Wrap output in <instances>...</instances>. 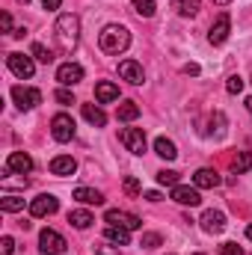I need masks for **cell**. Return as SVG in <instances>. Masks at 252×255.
<instances>
[{
	"label": "cell",
	"instance_id": "obj_1",
	"mask_svg": "<svg viewBox=\"0 0 252 255\" xmlns=\"http://www.w3.org/2000/svg\"><path fill=\"white\" fill-rule=\"evenodd\" d=\"M54 39H57L63 54H74L77 51V42H80V21H77V15H60L57 18Z\"/></svg>",
	"mask_w": 252,
	"mask_h": 255
},
{
	"label": "cell",
	"instance_id": "obj_2",
	"mask_svg": "<svg viewBox=\"0 0 252 255\" xmlns=\"http://www.w3.org/2000/svg\"><path fill=\"white\" fill-rule=\"evenodd\" d=\"M98 45H101L104 54L116 57V54L127 51V45H130V33H127V27H122V24H107V27L98 33Z\"/></svg>",
	"mask_w": 252,
	"mask_h": 255
},
{
	"label": "cell",
	"instance_id": "obj_3",
	"mask_svg": "<svg viewBox=\"0 0 252 255\" xmlns=\"http://www.w3.org/2000/svg\"><path fill=\"white\" fill-rule=\"evenodd\" d=\"M39 250L42 255H63L65 253V238L54 229H42L39 232Z\"/></svg>",
	"mask_w": 252,
	"mask_h": 255
},
{
	"label": "cell",
	"instance_id": "obj_4",
	"mask_svg": "<svg viewBox=\"0 0 252 255\" xmlns=\"http://www.w3.org/2000/svg\"><path fill=\"white\" fill-rule=\"evenodd\" d=\"M12 101L18 104V110H33L42 104V92L30 86H12Z\"/></svg>",
	"mask_w": 252,
	"mask_h": 255
},
{
	"label": "cell",
	"instance_id": "obj_5",
	"mask_svg": "<svg viewBox=\"0 0 252 255\" xmlns=\"http://www.w3.org/2000/svg\"><path fill=\"white\" fill-rule=\"evenodd\" d=\"M6 65H9V71H12L15 77H21V80H27V77L36 74L33 57H24V54H9V57H6Z\"/></svg>",
	"mask_w": 252,
	"mask_h": 255
},
{
	"label": "cell",
	"instance_id": "obj_6",
	"mask_svg": "<svg viewBox=\"0 0 252 255\" xmlns=\"http://www.w3.org/2000/svg\"><path fill=\"white\" fill-rule=\"evenodd\" d=\"M51 136H54L57 142H68V139L74 136V119H71L68 113H57V116L51 119Z\"/></svg>",
	"mask_w": 252,
	"mask_h": 255
},
{
	"label": "cell",
	"instance_id": "obj_7",
	"mask_svg": "<svg viewBox=\"0 0 252 255\" xmlns=\"http://www.w3.org/2000/svg\"><path fill=\"white\" fill-rule=\"evenodd\" d=\"M119 139L125 142V148L130 154H145V133H142V128H122Z\"/></svg>",
	"mask_w": 252,
	"mask_h": 255
},
{
	"label": "cell",
	"instance_id": "obj_8",
	"mask_svg": "<svg viewBox=\"0 0 252 255\" xmlns=\"http://www.w3.org/2000/svg\"><path fill=\"white\" fill-rule=\"evenodd\" d=\"M57 208H60V199L51 196V193H39L30 202V214L33 217H51V214H57Z\"/></svg>",
	"mask_w": 252,
	"mask_h": 255
},
{
	"label": "cell",
	"instance_id": "obj_9",
	"mask_svg": "<svg viewBox=\"0 0 252 255\" xmlns=\"http://www.w3.org/2000/svg\"><path fill=\"white\" fill-rule=\"evenodd\" d=\"M104 223H107V226H122V229H130V232L142 226V220H139L136 214H127V211H119V208L107 211V214H104Z\"/></svg>",
	"mask_w": 252,
	"mask_h": 255
},
{
	"label": "cell",
	"instance_id": "obj_10",
	"mask_svg": "<svg viewBox=\"0 0 252 255\" xmlns=\"http://www.w3.org/2000/svg\"><path fill=\"white\" fill-rule=\"evenodd\" d=\"M229 30H232V18H229V12H220V18L214 21V27L208 33V42L211 45H223L229 39Z\"/></svg>",
	"mask_w": 252,
	"mask_h": 255
},
{
	"label": "cell",
	"instance_id": "obj_11",
	"mask_svg": "<svg viewBox=\"0 0 252 255\" xmlns=\"http://www.w3.org/2000/svg\"><path fill=\"white\" fill-rule=\"evenodd\" d=\"M33 169V157L30 154H24V151H12L9 157H6V175L9 172H18V175H27ZM3 175V178H6Z\"/></svg>",
	"mask_w": 252,
	"mask_h": 255
},
{
	"label": "cell",
	"instance_id": "obj_12",
	"mask_svg": "<svg viewBox=\"0 0 252 255\" xmlns=\"http://www.w3.org/2000/svg\"><path fill=\"white\" fill-rule=\"evenodd\" d=\"M199 223H202V229H205L208 235H220V232H226V226H229L223 211H205Z\"/></svg>",
	"mask_w": 252,
	"mask_h": 255
},
{
	"label": "cell",
	"instance_id": "obj_13",
	"mask_svg": "<svg viewBox=\"0 0 252 255\" xmlns=\"http://www.w3.org/2000/svg\"><path fill=\"white\" fill-rule=\"evenodd\" d=\"M220 172L217 169H196V175H193V187H199V190H214V187H220Z\"/></svg>",
	"mask_w": 252,
	"mask_h": 255
},
{
	"label": "cell",
	"instance_id": "obj_14",
	"mask_svg": "<svg viewBox=\"0 0 252 255\" xmlns=\"http://www.w3.org/2000/svg\"><path fill=\"white\" fill-rule=\"evenodd\" d=\"M172 199H175L178 205H187V208H196V205L202 202L199 187H187V184H175V187H172Z\"/></svg>",
	"mask_w": 252,
	"mask_h": 255
},
{
	"label": "cell",
	"instance_id": "obj_15",
	"mask_svg": "<svg viewBox=\"0 0 252 255\" xmlns=\"http://www.w3.org/2000/svg\"><path fill=\"white\" fill-rule=\"evenodd\" d=\"M57 80L63 83V86H74V83H80L83 80V68L77 63H63L57 68Z\"/></svg>",
	"mask_w": 252,
	"mask_h": 255
},
{
	"label": "cell",
	"instance_id": "obj_16",
	"mask_svg": "<svg viewBox=\"0 0 252 255\" xmlns=\"http://www.w3.org/2000/svg\"><path fill=\"white\" fill-rule=\"evenodd\" d=\"M119 77L127 80V83H133V86H139L145 74H142V65L136 60H125V63H119Z\"/></svg>",
	"mask_w": 252,
	"mask_h": 255
},
{
	"label": "cell",
	"instance_id": "obj_17",
	"mask_svg": "<svg viewBox=\"0 0 252 255\" xmlns=\"http://www.w3.org/2000/svg\"><path fill=\"white\" fill-rule=\"evenodd\" d=\"M51 172H54V175H74V172H77V160L68 157V154H57V157L51 160Z\"/></svg>",
	"mask_w": 252,
	"mask_h": 255
},
{
	"label": "cell",
	"instance_id": "obj_18",
	"mask_svg": "<svg viewBox=\"0 0 252 255\" xmlns=\"http://www.w3.org/2000/svg\"><path fill=\"white\" fill-rule=\"evenodd\" d=\"M95 98H98L101 104H110V101H116V98H119V86H116V83H110V80H101V83L95 86Z\"/></svg>",
	"mask_w": 252,
	"mask_h": 255
},
{
	"label": "cell",
	"instance_id": "obj_19",
	"mask_svg": "<svg viewBox=\"0 0 252 255\" xmlns=\"http://www.w3.org/2000/svg\"><path fill=\"white\" fill-rule=\"evenodd\" d=\"M83 119H86L89 125H95V128L107 125V113H104L101 107H95V104H83Z\"/></svg>",
	"mask_w": 252,
	"mask_h": 255
},
{
	"label": "cell",
	"instance_id": "obj_20",
	"mask_svg": "<svg viewBox=\"0 0 252 255\" xmlns=\"http://www.w3.org/2000/svg\"><path fill=\"white\" fill-rule=\"evenodd\" d=\"M74 199L83 202V205H104V193L92 190V187H77L74 190Z\"/></svg>",
	"mask_w": 252,
	"mask_h": 255
},
{
	"label": "cell",
	"instance_id": "obj_21",
	"mask_svg": "<svg viewBox=\"0 0 252 255\" xmlns=\"http://www.w3.org/2000/svg\"><path fill=\"white\" fill-rule=\"evenodd\" d=\"M154 151H157L163 160H175V157H178L175 142H172V139H166V136H157V139H154Z\"/></svg>",
	"mask_w": 252,
	"mask_h": 255
},
{
	"label": "cell",
	"instance_id": "obj_22",
	"mask_svg": "<svg viewBox=\"0 0 252 255\" xmlns=\"http://www.w3.org/2000/svg\"><path fill=\"white\" fill-rule=\"evenodd\" d=\"M104 235H107V241H113L119 247H127V241H130V229H122V226H107Z\"/></svg>",
	"mask_w": 252,
	"mask_h": 255
},
{
	"label": "cell",
	"instance_id": "obj_23",
	"mask_svg": "<svg viewBox=\"0 0 252 255\" xmlns=\"http://www.w3.org/2000/svg\"><path fill=\"white\" fill-rule=\"evenodd\" d=\"M68 223H71L74 229H89L95 220H92V214H89V211H83V208H80V211H71V214H68Z\"/></svg>",
	"mask_w": 252,
	"mask_h": 255
},
{
	"label": "cell",
	"instance_id": "obj_24",
	"mask_svg": "<svg viewBox=\"0 0 252 255\" xmlns=\"http://www.w3.org/2000/svg\"><path fill=\"white\" fill-rule=\"evenodd\" d=\"M0 208H3L6 214H18V211H24V199H21V196H12V193H6V196L0 199Z\"/></svg>",
	"mask_w": 252,
	"mask_h": 255
},
{
	"label": "cell",
	"instance_id": "obj_25",
	"mask_svg": "<svg viewBox=\"0 0 252 255\" xmlns=\"http://www.w3.org/2000/svg\"><path fill=\"white\" fill-rule=\"evenodd\" d=\"M232 169L241 175V172H250L252 169V151H238L235 160H232Z\"/></svg>",
	"mask_w": 252,
	"mask_h": 255
},
{
	"label": "cell",
	"instance_id": "obj_26",
	"mask_svg": "<svg viewBox=\"0 0 252 255\" xmlns=\"http://www.w3.org/2000/svg\"><path fill=\"white\" fill-rule=\"evenodd\" d=\"M116 116H119L122 122H133V119L139 116V107H136V101H122V104H119V110H116Z\"/></svg>",
	"mask_w": 252,
	"mask_h": 255
},
{
	"label": "cell",
	"instance_id": "obj_27",
	"mask_svg": "<svg viewBox=\"0 0 252 255\" xmlns=\"http://www.w3.org/2000/svg\"><path fill=\"white\" fill-rule=\"evenodd\" d=\"M172 6L178 9V15H184V18H190V15H196V12H199L202 0H172Z\"/></svg>",
	"mask_w": 252,
	"mask_h": 255
},
{
	"label": "cell",
	"instance_id": "obj_28",
	"mask_svg": "<svg viewBox=\"0 0 252 255\" xmlns=\"http://www.w3.org/2000/svg\"><path fill=\"white\" fill-rule=\"evenodd\" d=\"M130 6H133V12L139 18H151L154 15V0H130Z\"/></svg>",
	"mask_w": 252,
	"mask_h": 255
},
{
	"label": "cell",
	"instance_id": "obj_29",
	"mask_svg": "<svg viewBox=\"0 0 252 255\" xmlns=\"http://www.w3.org/2000/svg\"><path fill=\"white\" fill-rule=\"evenodd\" d=\"M30 54H33V60H39V63H54V54L42 45V42H33V48H30Z\"/></svg>",
	"mask_w": 252,
	"mask_h": 255
},
{
	"label": "cell",
	"instance_id": "obj_30",
	"mask_svg": "<svg viewBox=\"0 0 252 255\" xmlns=\"http://www.w3.org/2000/svg\"><path fill=\"white\" fill-rule=\"evenodd\" d=\"M157 184L175 187V184H178V172H175V169H160V172H157Z\"/></svg>",
	"mask_w": 252,
	"mask_h": 255
},
{
	"label": "cell",
	"instance_id": "obj_31",
	"mask_svg": "<svg viewBox=\"0 0 252 255\" xmlns=\"http://www.w3.org/2000/svg\"><path fill=\"white\" fill-rule=\"evenodd\" d=\"M226 89H229L232 95L244 92V77H241V74H232V77H229V83H226Z\"/></svg>",
	"mask_w": 252,
	"mask_h": 255
},
{
	"label": "cell",
	"instance_id": "obj_32",
	"mask_svg": "<svg viewBox=\"0 0 252 255\" xmlns=\"http://www.w3.org/2000/svg\"><path fill=\"white\" fill-rule=\"evenodd\" d=\"M122 187H125V193H127V196H139V193H142V187H139V181H136L133 175H127Z\"/></svg>",
	"mask_w": 252,
	"mask_h": 255
},
{
	"label": "cell",
	"instance_id": "obj_33",
	"mask_svg": "<svg viewBox=\"0 0 252 255\" xmlns=\"http://www.w3.org/2000/svg\"><path fill=\"white\" fill-rule=\"evenodd\" d=\"M139 247H145V250H154V247H160V235H154V232L142 235V244H139Z\"/></svg>",
	"mask_w": 252,
	"mask_h": 255
},
{
	"label": "cell",
	"instance_id": "obj_34",
	"mask_svg": "<svg viewBox=\"0 0 252 255\" xmlns=\"http://www.w3.org/2000/svg\"><path fill=\"white\" fill-rule=\"evenodd\" d=\"M220 255H244V250H241L238 244H232V241H229V244H223V247H220Z\"/></svg>",
	"mask_w": 252,
	"mask_h": 255
},
{
	"label": "cell",
	"instance_id": "obj_35",
	"mask_svg": "<svg viewBox=\"0 0 252 255\" xmlns=\"http://www.w3.org/2000/svg\"><path fill=\"white\" fill-rule=\"evenodd\" d=\"M57 101H60V104H65V107H68V104H74V95H71V92H68V89H57Z\"/></svg>",
	"mask_w": 252,
	"mask_h": 255
},
{
	"label": "cell",
	"instance_id": "obj_36",
	"mask_svg": "<svg viewBox=\"0 0 252 255\" xmlns=\"http://www.w3.org/2000/svg\"><path fill=\"white\" fill-rule=\"evenodd\" d=\"M95 253H98V255H119V247H110V244H98V247H95Z\"/></svg>",
	"mask_w": 252,
	"mask_h": 255
},
{
	"label": "cell",
	"instance_id": "obj_37",
	"mask_svg": "<svg viewBox=\"0 0 252 255\" xmlns=\"http://www.w3.org/2000/svg\"><path fill=\"white\" fill-rule=\"evenodd\" d=\"M12 250H15V241L12 238H3L0 241V255H12Z\"/></svg>",
	"mask_w": 252,
	"mask_h": 255
},
{
	"label": "cell",
	"instance_id": "obj_38",
	"mask_svg": "<svg viewBox=\"0 0 252 255\" xmlns=\"http://www.w3.org/2000/svg\"><path fill=\"white\" fill-rule=\"evenodd\" d=\"M0 27H3V33H12V18H9V12L0 15Z\"/></svg>",
	"mask_w": 252,
	"mask_h": 255
},
{
	"label": "cell",
	"instance_id": "obj_39",
	"mask_svg": "<svg viewBox=\"0 0 252 255\" xmlns=\"http://www.w3.org/2000/svg\"><path fill=\"white\" fill-rule=\"evenodd\" d=\"M60 3H63V0H42V6H45L48 12H54V9H60Z\"/></svg>",
	"mask_w": 252,
	"mask_h": 255
},
{
	"label": "cell",
	"instance_id": "obj_40",
	"mask_svg": "<svg viewBox=\"0 0 252 255\" xmlns=\"http://www.w3.org/2000/svg\"><path fill=\"white\" fill-rule=\"evenodd\" d=\"M145 199H148V202H160V193L151 190V193H145Z\"/></svg>",
	"mask_w": 252,
	"mask_h": 255
},
{
	"label": "cell",
	"instance_id": "obj_41",
	"mask_svg": "<svg viewBox=\"0 0 252 255\" xmlns=\"http://www.w3.org/2000/svg\"><path fill=\"white\" fill-rule=\"evenodd\" d=\"M184 74H199V65H184Z\"/></svg>",
	"mask_w": 252,
	"mask_h": 255
},
{
	"label": "cell",
	"instance_id": "obj_42",
	"mask_svg": "<svg viewBox=\"0 0 252 255\" xmlns=\"http://www.w3.org/2000/svg\"><path fill=\"white\" fill-rule=\"evenodd\" d=\"M247 110H250V113H252V95H250V98H247Z\"/></svg>",
	"mask_w": 252,
	"mask_h": 255
},
{
	"label": "cell",
	"instance_id": "obj_43",
	"mask_svg": "<svg viewBox=\"0 0 252 255\" xmlns=\"http://www.w3.org/2000/svg\"><path fill=\"white\" fill-rule=\"evenodd\" d=\"M214 3H217V6H226V3H232V0H214Z\"/></svg>",
	"mask_w": 252,
	"mask_h": 255
},
{
	"label": "cell",
	"instance_id": "obj_44",
	"mask_svg": "<svg viewBox=\"0 0 252 255\" xmlns=\"http://www.w3.org/2000/svg\"><path fill=\"white\" fill-rule=\"evenodd\" d=\"M247 238H250V241H252V223H250V229H247Z\"/></svg>",
	"mask_w": 252,
	"mask_h": 255
},
{
	"label": "cell",
	"instance_id": "obj_45",
	"mask_svg": "<svg viewBox=\"0 0 252 255\" xmlns=\"http://www.w3.org/2000/svg\"><path fill=\"white\" fill-rule=\"evenodd\" d=\"M18 3H24V6H27V3H30V0H18Z\"/></svg>",
	"mask_w": 252,
	"mask_h": 255
},
{
	"label": "cell",
	"instance_id": "obj_46",
	"mask_svg": "<svg viewBox=\"0 0 252 255\" xmlns=\"http://www.w3.org/2000/svg\"><path fill=\"white\" fill-rule=\"evenodd\" d=\"M196 255H202V253H196Z\"/></svg>",
	"mask_w": 252,
	"mask_h": 255
}]
</instances>
